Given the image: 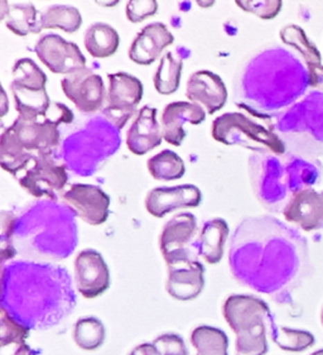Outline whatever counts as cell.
Instances as JSON below:
<instances>
[{
  "label": "cell",
  "mask_w": 323,
  "mask_h": 355,
  "mask_svg": "<svg viewBox=\"0 0 323 355\" xmlns=\"http://www.w3.org/2000/svg\"><path fill=\"white\" fill-rule=\"evenodd\" d=\"M269 335L275 344L286 352H304L315 344V336L309 331L278 327L274 321L270 325Z\"/></svg>",
  "instance_id": "obj_36"
},
{
  "label": "cell",
  "mask_w": 323,
  "mask_h": 355,
  "mask_svg": "<svg viewBox=\"0 0 323 355\" xmlns=\"http://www.w3.org/2000/svg\"><path fill=\"white\" fill-rule=\"evenodd\" d=\"M191 56V51L184 46H178L162 56L161 62L153 78L157 93L171 95L176 93L181 84L183 64Z\"/></svg>",
  "instance_id": "obj_28"
},
{
  "label": "cell",
  "mask_w": 323,
  "mask_h": 355,
  "mask_svg": "<svg viewBox=\"0 0 323 355\" xmlns=\"http://www.w3.org/2000/svg\"><path fill=\"white\" fill-rule=\"evenodd\" d=\"M157 10H158V3L155 0H132L127 3L125 13H127L128 21L132 23H139L155 15Z\"/></svg>",
  "instance_id": "obj_39"
},
{
  "label": "cell",
  "mask_w": 323,
  "mask_h": 355,
  "mask_svg": "<svg viewBox=\"0 0 323 355\" xmlns=\"http://www.w3.org/2000/svg\"><path fill=\"white\" fill-rule=\"evenodd\" d=\"M163 139V132L157 121V109L150 105L141 107L128 129V150L137 156H143L161 146Z\"/></svg>",
  "instance_id": "obj_25"
},
{
  "label": "cell",
  "mask_w": 323,
  "mask_h": 355,
  "mask_svg": "<svg viewBox=\"0 0 323 355\" xmlns=\"http://www.w3.org/2000/svg\"><path fill=\"white\" fill-rule=\"evenodd\" d=\"M0 19L6 21L9 31L19 37L37 35L41 29V13L33 3L0 1Z\"/></svg>",
  "instance_id": "obj_27"
},
{
  "label": "cell",
  "mask_w": 323,
  "mask_h": 355,
  "mask_svg": "<svg viewBox=\"0 0 323 355\" xmlns=\"http://www.w3.org/2000/svg\"><path fill=\"white\" fill-rule=\"evenodd\" d=\"M321 320H322V325H323V310H322V315H321Z\"/></svg>",
  "instance_id": "obj_44"
},
{
  "label": "cell",
  "mask_w": 323,
  "mask_h": 355,
  "mask_svg": "<svg viewBox=\"0 0 323 355\" xmlns=\"http://www.w3.org/2000/svg\"><path fill=\"white\" fill-rule=\"evenodd\" d=\"M167 270L166 290L171 297L177 301H192L204 291V266L198 258L167 263Z\"/></svg>",
  "instance_id": "obj_19"
},
{
  "label": "cell",
  "mask_w": 323,
  "mask_h": 355,
  "mask_svg": "<svg viewBox=\"0 0 323 355\" xmlns=\"http://www.w3.org/2000/svg\"><path fill=\"white\" fill-rule=\"evenodd\" d=\"M198 221L191 213H181L169 219L159 235V249L166 263L200 258L197 253Z\"/></svg>",
  "instance_id": "obj_14"
},
{
  "label": "cell",
  "mask_w": 323,
  "mask_h": 355,
  "mask_svg": "<svg viewBox=\"0 0 323 355\" xmlns=\"http://www.w3.org/2000/svg\"><path fill=\"white\" fill-rule=\"evenodd\" d=\"M37 57L49 71L71 75L86 67V57L76 43L66 41L56 33L40 37L35 46Z\"/></svg>",
  "instance_id": "obj_16"
},
{
  "label": "cell",
  "mask_w": 323,
  "mask_h": 355,
  "mask_svg": "<svg viewBox=\"0 0 323 355\" xmlns=\"http://www.w3.org/2000/svg\"><path fill=\"white\" fill-rule=\"evenodd\" d=\"M249 178L254 193L269 211L283 213L290 199L322 180V164L315 158L284 155L253 153L249 157Z\"/></svg>",
  "instance_id": "obj_5"
},
{
  "label": "cell",
  "mask_w": 323,
  "mask_h": 355,
  "mask_svg": "<svg viewBox=\"0 0 323 355\" xmlns=\"http://www.w3.org/2000/svg\"><path fill=\"white\" fill-rule=\"evenodd\" d=\"M85 49L94 58L113 56L120 44V36L113 26L96 21L85 31Z\"/></svg>",
  "instance_id": "obj_29"
},
{
  "label": "cell",
  "mask_w": 323,
  "mask_h": 355,
  "mask_svg": "<svg viewBox=\"0 0 323 355\" xmlns=\"http://www.w3.org/2000/svg\"><path fill=\"white\" fill-rule=\"evenodd\" d=\"M286 220L306 232L323 229V191L313 187L295 193L283 210Z\"/></svg>",
  "instance_id": "obj_23"
},
{
  "label": "cell",
  "mask_w": 323,
  "mask_h": 355,
  "mask_svg": "<svg viewBox=\"0 0 323 355\" xmlns=\"http://www.w3.org/2000/svg\"><path fill=\"white\" fill-rule=\"evenodd\" d=\"M222 315L236 334L235 355H265L268 333L274 321L265 301L252 295H232L225 300Z\"/></svg>",
  "instance_id": "obj_9"
},
{
  "label": "cell",
  "mask_w": 323,
  "mask_h": 355,
  "mask_svg": "<svg viewBox=\"0 0 323 355\" xmlns=\"http://www.w3.org/2000/svg\"><path fill=\"white\" fill-rule=\"evenodd\" d=\"M61 199L78 218L94 227L104 224L110 215V196L98 186L73 184Z\"/></svg>",
  "instance_id": "obj_18"
},
{
  "label": "cell",
  "mask_w": 323,
  "mask_h": 355,
  "mask_svg": "<svg viewBox=\"0 0 323 355\" xmlns=\"http://www.w3.org/2000/svg\"><path fill=\"white\" fill-rule=\"evenodd\" d=\"M120 132L101 113L89 116L62 139L58 158L71 173L92 176L119 150Z\"/></svg>",
  "instance_id": "obj_7"
},
{
  "label": "cell",
  "mask_w": 323,
  "mask_h": 355,
  "mask_svg": "<svg viewBox=\"0 0 323 355\" xmlns=\"http://www.w3.org/2000/svg\"><path fill=\"white\" fill-rule=\"evenodd\" d=\"M27 355H33V353H30V354H27Z\"/></svg>",
  "instance_id": "obj_45"
},
{
  "label": "cell",
  "mask_w": 323,
  "mask_h": 355,
  "mask_svg": "<svg viewBox=\"0 0 323 355\" xmlns=\"http://www.w3.org/2000/svg\"><path fill=\"white\" fill-rule=\"evenodd\" d=\"M112 284L109 266L96 249L86 248L75 259V286L85 299H96Z\"/></svg>",
  "instance_id": "obj_17"
},
{
  "label": "cell",
  "mask_w": 323,
  "mask_h": 355,
  "mask_svg": "<svg viewBox=\"0 0 323 355\" xmlns=\"http://www.w3.org/2000/svg\"><path fill=\"white\" fill-rule=\"evenodd\" d=\"M309 86L307 66L295 51L270 46L250 57L235 80V104L269 121L295 105Z\"/></svg>",
  "instance_id": "obj_4"
},
{
  "label": "cell",
  "mask_w": 323,
  "mask_h": 355,
  "mask_svg": "<svg viewBox=\"0 0 323 355\" xmlns=\"http://www.w3.org/2000/svg\"><path fill=\"white\" fill-rule=\"evenodd\" d=\"M202 201V192L196 185L161 186L148 192L146 209L155 218H164L180 209L197 207Z\"/></svg>",
  "instance_id": "obj_20"
},
{
  "label": "cell",
  "mask_w": 323,
  "mask_h": 355,
  "mask_svg": "<svg viewBox=\"0 0 323 355\" xmlns=\"http://www.w3.org/2000/svg\"><path fill=\"white\" fill-rule=\"evenodd\" d=\"M1 94H3V112H1V115H6V113H7V96H6L4 89H1Z\"/></svg>",
  "instance_id": "obj_42"
},
{
  "label": "cell",
  "mask_w": 323,
  "mask_h": 355,
  "mask_svg": "<svg viewBox=\"0 0 323 355\" xmlns=\"http://www.w3.org/2000/svg\"><path fill=\"white\" fill-rule=\"evenodd\" d=\"M279 35H281V41L287 46H290L295 53L301 57L307 69L317 64H322L320 51L313 43L309 41L306 32L299 26H295V24L284 26L281 29Z\"/></svg>",
  "instance_id": "obj_33"
},
{
  "label": "cell",
  "mask_w": 323,
  "mask_h": 355,
  "mask_svg": "<svg viewBox=\"0 0 323 355\" xmlns=\"http://www.w3.org/2000/svg\"><path fill=\"white\" fill-rule=\"evenodd\" d=\"M10 92L18 116L40 118L49 115L53 103L46 90L47 76L32 58H19L12 71Z\"/></svg>",
  "instance_id": "obj_11"
},
{
  "label": "cell",
  "mask_w": 323,
  "mask_h": 355,
  "mask_svg": "<svg viewBox=\"0 0 323 355\" xmlns=\"http://www.w3.org/2000/svg\"><path fill=\"white\" fill-rule=\"evenodd\" d=\"M76 306L72 279L52 263L12 261L1 266V310L27 330H47Z\"/></svg>",
  "instance_id": "obj_2"
},
{
  "label": "cell",
  "mask_w": 323,
  "mask_h": 355,
  "mask_svg": "<svg viewBox=\"0 0 323 355\" xmlns=\"http://www.w3.org/2000/svg\"><path fill=\"white\" fill-rule=\"evenodd\" d=\"M236 4L243 10L253 13L259 17L261 19H273L279 15L281 9V0H264V1H240L238 0Z\"/></svg>",
  "instance_id": "obj_37"
},
{
  "label": "cell",
  "mask_w": 323,
  "mask_h": 355,
  "mask_svg": "<svg viewBox=\"0 0 323 355\" xmlns=\"http://www.w3.org/2000/svg\"><path fill=\"white\" fill-rule=\"evenodd\" d=\"M186 96L191 103L204 107L207 113L215 114L225 107L227 89L218 73L200 70L193 72L187 80Z\"/></svg>",
  "instance_id": "obj_21"
},
{
  "label": "cell",
  "mask_w": 323,
  "mask_h": 355,
  "mask_svg": "<svg viewBox=\"0 0 323 355\" xmlns=\"http://www.w3.org/2000/svg\"><path fill=\"white\" fill-rule=\"evenodd\" d=\"M191 344L196 349L195 355H229V339L218 327L200 325L191 333Z\"/></svg>",
  "instance_id": "obj_32"
},
{
  "label": "cell",
  "mask_w": 323,
  "mask_h": 355,
  "mask_svg": "<svg viewBox=\"0 0 323 355\" xmlns=\"http://www.w3.org/2000/svg\"><path fill=\"white\" fill-rule=\"evenodd\" d=\"M61 89L84 115H98L105 107L107 92L104 80L90 67L64 76L61 80Z\"/></svg>",
  "instance_id": "obj_15"
},
{
  "label": "cell",
  "mask_w": 323,
  "mask_h": 355,
  "mask_svg": "<svg viewBox=\"0 0 323 355\" xmlns=\"http://www.w3.org/2000/svg\"><path fill=\"white\" fill-rule=\"evenodd\" d=\"M153 345L161 355H190L182 336L173 333H166L157 336L153 340Z\"/></svg>",
  "instance_id": "obj_38"
},
{
  "label": "cell",
  "mask_w": 323,
  "mask_h": 355,
  "mask_svg": "<svg viewBox=\"0 0 323 355\" xmlns=\"http://www.w3.org/2000/svg\"><path fill=\"white\" fill-rule=\"evenodd\" d=\"M230 229L224 219L213 218L204 221L200 227L196 248L198 257L210 264H216L224 257L225 244Z\"/></svg>",
  "instance_id": "obj_26"
},
{
  "label": "cell",
  "mask_w": 323,
  "mask_h": 355,
  "mask_svg": "<svg viewBox=\"0 0 323 355\" xmlns=\"http://www.w3.org/2000/svg\"><path fill=\"white\" fill-rule=\"evenodd\" d=\"M150 176L157 181H175L186 173V164L176 152L164 150L150 157L147 162Z\"/></svg>",
  "instance_id": "obj_35"
},
{
  "label": "cell",
  "mask_w": 323,
  "mask_h": 355,
  "mask_svg": "<svg viewBox=\"0 0 323 355\" xmlns=\"http://www.w3.org/2000/svg\"><path fill=\"white\" fill-rule=\"evenodd\" d=\"M129 355H161L157 350L153 343H143L129 353Z\"/></svg>",
  "instance_id": "obj_41"
},
{
  "label": "cell",
  "mask_w": 323,
  "mask_h": 355,
  "mask_svg": "<svg viewBox=\"0 0 323 355\" xmlns=\"http://www.w3.org/2000/svg\"><path fill=\"white\" fill-rule=\"evenodd\" d=\"M76 214L60 200H35L18 213L1 211V266L24 261H64L78 247Z\"/></svg>",
  "instance_id": "obj_3"
},
{
  "label": "cell",
  "mask_w": 323,
  "mask_h": 355,
  "mask_svg": "<svg viewBox=\"0 0 323 355\" xmlns=\"http://www.w3.org/2000/svg\"><path fill=\"white\" fill-rule=\"evenodd\" d=\"M107 96L101 114L121 130L135 114L143 98L144 86L141 80L128 72L107 75Z\"/></svg>",
  "instance_id": "obj_13"
},
{
  "label": "cell",
  "mask_w": 323,
  "mask_h": 355,
  "mask_svg": "<svg viewBox=\"0 0 323 355\" xmlns=\"http://www.w3.org/2000/svg\"><path fill=\"white\" fill-rule=\"evenodd\" d=\"M29 330L15 322L1 310L0 313V347L1 355H27L33 353L26 343Z\"/></svg>",
  "instance_id": "obj_30"
},
{
  "label": "cell",
  "mask_w": 323,
  "mask_h": 355,
  "mask_svg": "<svg viewBox=\"0 0 323 355\" xmlns=\"http://www.w3.org/2000/svg\"><path fill=\"white\" fill-rule=\"evenodd\" d=\"M15 178L37 200H60L69 182V171L58 157H46L32 162Z\"/></svg>",
  "instance_id": "obj_12"
},
{
  "label": "cell",
  "mask_w": 323,
  "mask_h": 355,
  "mask_svg": "<svg viewBox=\"0 0 323 355\" xmlns=\"http://www.w3.org/2000/svg\"><path fill=\"white\" fill-rule=\"evenodd\" d=\"M41 29H62L75 33L82 26V15L78 8L66 4H53L41 13Z\"/></svg>",
  "instance_id": "obj_31"
},
{
  "label": "cell",
  "mask_w": 323,
  "mask_h": 355,
  "mask_svg": "<svg viewBox=\"0 0 323 355\" xmlns=\"http://www.w3.org/2000/svg\"><path fill=\"white\" fill-rule=\"evenodd\" d=\"M307 70L309 75V87L323 89V64H317Z\"/></svg>",
  "instance_id": "obj_40"
},
{
  "label": "cell",
  "mask_w": 323,
  "mask_h": 355,
  "mask_svg": "<svg viewBox=\"0 0 323 355\" xmlns=\"http://www.w3.org/2000/svg\"><path fill=\"white\" fill-rule=\"evenodd\" d=\"M73 121V113L56 103V112L46 116H18L0 137V164L12 176L19 175L40 158L58 157L62 143L61 127Z\"/></svg>",
  "instance_id": "obj_6"
},
{
  "label": "cell",
  "mask_w": 323,
  "mask_h": 355,
  "mask_svg": "<svg viewBox=\"0 0 323 355\" xmlns=\"http://www.w3.org/2000/svg\"><path fill=\"white\" fill-rule=\"evenodd\" d=\"M311 355H323V349H321V350H317V352L312 353Z\"/></svg>",
  "instance_id": "obj_43"
},
{
  "label": "cell",
  "mask_w": 323,
  "mask_h": 355,
  "mask_svg": "<svg viewBox=\"0 0 323 355\" xmlns=\"http://www.w3.org/2000/svg\"><path fill=\"white\" fill-rule=\"evenodd\" d=\"M175 42V36L161 21L149 23L138 32L129 47V58L135 64L148 66L155 62L162 52Z\"/></svg>",
  "instance_id": "obj_22"
},
{
  "label": "cell",
  "mask_w": 323,
  "mask_h": 355,
  "mask_svg": "<svg viewBox=\"0 0 323 355\" xmlns=\"http://www.w3.org/2000/svg\"><path fill=\"white\" fill-rule=\"evenodd\" d=\"M287 152L306 158L323 156V93L312 92L275 116L272 124Z\"/></svg>",
  "instance_id": "obj_8"
},
{
  "label": "cell",
  "mask_w": 323,
  "mask_h": 355,
  "mask_svg": "<svg viewBox=\"0 0 323 355\" xmlns=\"http://www.w3.org/2000/svg\"><path fill=\"white\" fill-rule=\"evenodd\" d=\"M206 119L204 107L191 101L169 103L162 114L161 127L163 138L172 146H181L186 138L184 124L198 125Z\"/></svg>",
  "instance_id": "obj_24"
},
{
  "label": "cell",
  "mask_w": 323,
  "mask_h": 355,
  "mask_svg": "<svg viewBox=\"0 0 323 355\" xmlns=\"http://www.w3.org/2000/svg\"><path fill=\"white\" fill-rule=\"evenodd\" d=\"M105 327L95 316H85L76 321L72 338L78 348L85 352L98 350L105 341Z\"/></svg>",
  "instance_id": "obj_34"
},
{
  "label": "cell",
  "mask_w": 323,
  "mask_h": 355,
  "mask_svg": "<svg viewBox=\"0 0 323 355\" xmlns=\"http://www.w3.org/2000/svg\"><path fill=\"white\" fill-rule=\"evenodd\" d=\"M211 135L216 142L239 146L254 153L284 155L287 152L272 124L265 127L243 113H225L218 116L211 125Z\"/></svg>",
  "instance_id": "obj_10"
},
{
  "label": "cell",
  "mask_w": 323,
  "mask_h": 355,
  "mask_svg": "<svg viewBox=\"0 0 323 355\" xmlns=\"http://www.w3.org/2000/svg\"><path fill=\"white\" fill-rule=\"evenodd\" d=\"M229 266L240 284L281 302L312 272L306 238L270 215L246 218L236 227Z\"/></svg>",
  "instance_id": "obj_1"
}]
</instances>
